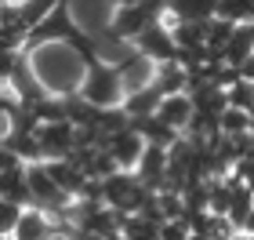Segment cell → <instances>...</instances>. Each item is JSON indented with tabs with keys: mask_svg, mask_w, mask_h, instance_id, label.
Instances as JSON below:
<instances>
[{
	"mask_svg": "<svg viewBox=\"0 0 254 240\" xmlns=\"http://www.w3.org/2000/svg\"><path fill=\"white\" fill-rule=\"evenodd\" d=\"M62 219H55L51 211H44V208H26L22 211V222H18V230L11 240H48L62 230Z\"/></svg>",
	"mask_w": 254,
	"mask_h": 240,
	"instance_id": "8992f818",
	"label": "cell"
},
{
	"mask_svg": "<svg viewBox=\"0 0 254 240\" xmlns=\"http://www.w3.org/2000/svg\"><path fill=\"white\" fill-rule=\"evenodd\" d=\"M160 102H164V91H160L156 84H149L145 91H131L120 109L127 113V117H153V113L160 109Z\"/></svg>",
	"mask_w": 254,
	"mask_h": 240,
	"instance_id": "8fae6325",
	"label": "cell"
},
{
	"mask_svg": "<svg viewBox=\"0 0 254 240\" xmlns=\"http://www.w3.org/2000/svg\"><path fill=\"white\" fill-rule=\"evenodd\" d=\"M145 146H149V142L131 128V124H127L124 131H117V135H109V139H106V150L113 153V160H117L120 171H134L138 164H142Z\"/></svg>",
	"mask_w": 254,
	"mask_h": 240,
	"instance_id": "5b68a950",
	"label": "cell"
},
{
	"mask_svg": "<svg viewBox=\"0 0 254 240\" xmlns=\"http://www.w3.org/2000/svg\"><path fill=\"white\" fill-rule=\"evenodd\" d=\"M156 117L167 124V128H175L178 135H186V128L192 124L196 117V102L189 91H178V95H164V102H160V109H156Z\"/></svg>",
	"mask_w": 254,
	"mask_h": 240,
	"instance_id": "ba28073f",
	"label": "cell"
},
{
	"mask_svg": "<svg viewBox=\"0 0 254 240\" xmlns=\"http://www.w3.org/2000/svg\"><path fill=\"white\" fill-rule=\"evenodd\" d=\"M29 66L37 80L51 95H76L80 84H84V73H87V59L80 55L73 44L65 40H48V44H37L29 48Z\"/></svg>",
	"mask_w": 254,
	"mask_h": 240,
	"instance_id": "6da1fadb",
	"label": "cell"
},
{
	"mask_svg": "<svg viewBox=\"0 0 254 240\" xmlns=\"http://www.w3.org/2000/svg\"><path fill=\"white\" fill-rule=\"evenodd\" d=\"M48 240H69V237H65V226H62V230L55 233V237H48Z\"/></svg>",
	"mask_w": 254,
	"mask_h": 240,
	"instance_id": "ffe728a7",
	"label": "cell"
},
{
	"mask_svg": "<svg viewBox=\"0 0 254 240\" xmlns=\"http://www.w3.org/2000/svg\"><path fill=\"white\" fill-rule=\"evenodd\" d=\"M109 240H131V237H124V233H117V237H109Z\"/></svg>",
	"mask_w": 254,
	"mask_h": 240,
	"instance_id": "44dd1931",
	"label": "cell"
},
{
	"mask_svg": "<svg viewBox=\"0 0 254 240\" xmlns=\"http://www.w3.org/2000/svg\"><path fill=\"white\" fill-rule=\"evenodd\" d=\"M134 51L145 55V59H153L156 66L160 62H178V44H175V33H171V22L167 18L149 22V26L138 33Z\"/></svg>",
	"mask_w": 254,
	"mask_h": 240,
	"instance_id": "3957f363",
	"label": "cell"
},
{
	"mask_svg": "<svg viewBox=\"0 0 254 240\" xmlns=\"http://www.w3.org/2000/svg\"><path fill=\"white\" fill-rule=\"evenodd\" d=\"M240 77H244V80H251V84H254V55H251V59L244 62V66H240V70H236Z\"/></svg>",
	"mask_w": 254,
	"mask_h": 240,
	"instance_id": "d6986e66",
	"label": "cell"
},
{
	"mask_svg": "<svg viewBox=\"0 0 254 240\" xmlns=\"http://www.w3.org/2000/svg\"><path fill=\"white\" fill-rule=\"evenodd\" d=\"M222 0H164L167 22H211Z\"/></svg>",
	"mask_w": 254,
	"mask_h": 240,
	"instance_id": "9c48e42d",
	"label": "cell"
},
{
	"mask_svg": "<svg viewBox=\"0 0 254 240\" xmlns=\"http://www.w3.org/2000/svg\"><path fill=\"white\" fill-rule=\"evenodd\" d=\"M76 95H84L91 106L120 109V106H124V98H127V91H124V80H120L117 62H106V59L91 62V66H87V73H84V84H80Z\"/></svg>",
	"mask_w": 254,
	"mask_h": 240,
	"instance_id": "7a4b0ae2",
	"label": "cell"
},
{
	"mask_svg": "<svg viewBox=\"0 0 254 240\" xmlns=\"http://www.w3.org/2000/svg\"><path fill=\"white\" fill-rule=\"evenodd\" d=\"M225 95H229V106H236V109H247V113H254V84H251V80L236 77L233 84L225 87Z\"/></svg>",
	"mask_w": 254,
	"mask_h": 240,
	"instance_id": "9a60e30c",
	"label": "cell"
},
{
	"mask_svg": "<svg viewBox=\"0 0 254 240\" xmlns=\"http://www.w3.org/2000/svg\"><path fill=\"white\" fill-rule=\"evenodd\" d=\"M251 55H254V22H240L222 59H225V66H233V70H240V66H244V62L251 59Z\"/></svg>",
	"mask_w": 254,
	"mask_h": 240,
	"instance_id": "30bf717a",
	"label": "cell"
},
{
	"mask_svg": "<svg viewBox=\"0 0 254 240\" xmlns=\"http://www.w3.org/2000/svg\"><path fill=\"white\" fill-rule=\"evenodd\" d=\"M65 237H69V240H106V237L87 233V230H80V226H69V222H65Z\"/></svg>",
	"mask_w": 254,
	"mask_h": 240,
	"instance_id": "ac0fdd59",
	"label": "cell"
},
{
	"mask_svg": "<svg viewBox=\"0 0 254 240\" xmlns=\"http://www.w3.org/2000/svg\"><path fill=\"white\" fill-rule=\"evenodd\" d=\"M22 164H26V160L11 150L7 142H0V175H4V171H11V167H22Z\"/></svg>",
	"mask_w": 254,
	"mask_h": 240,
	"instance_id": "e0dca14e",
	"label": "cell"
},
{
	"mask_svg": "<svg viewBox=\"0 0 254 240\" xmlns=\"http://www.w3.org/2000/svg\"><path fill=\"white\" fill-rule=\"evenodd\" d=\"M37 142L44 160H62L76 153V124L73 120H40L37 124Z\"/></svg>",
	"mask_w": 254,
	"mask_h": 240,
	"instance_id": "277c9868",
	"label": "cell"
},
{
	"mask_svg": "<svg viewBox=\"0 0 254 240\" xmlns=\"http://www.w3.org/2000/svg\"><path fill=\"white\" fill-rule=\"evenodd\" d=\"M218 15L229 18V22H254V0H222L218 4Z\"/></svg>",
	"mask_w": 254,
	"mask_h": 240,
	"instance_id": "2e32d148",
	"label": "cell"
},
{
	"mask_svg": "<svg viewBox=\"0 0 254 240\" xmlns=\"http://www.w3.org/2000/svg\"><path fill=\"white\" fill-rule=\"evenodd\" d=\"M117 70H120V80H124L127 95H131V91H145L156 80V62L145 59V55H138V51H131L127 59H120Z\"/></svg>",
	"mask_w": 254,
	"mask_h": 240,
	"instance_id": "52a82bcc",
	"label": "cell"
},
{
	"mask_svg": "<svg viewBox=\"0 0 254 240\" xmlns=\"http://www.w3.org/2000/svg\"><path fill=\"white\" fill-rule=\"evenodd\" d=\"M251 128H254V113H247V109L225 106V113L218 117V131L222 135H251Z\"/></svg>",
	"mask_w": 254,
	"mask_h": 240,
	"instance_id": "4fadbf2b",
	"label": "cell"
},
{
	"mask_svg": "<svg viewBox=\"0 0 254 240\" xmlns=\"http://www.w3.org/2000/svg\"><path fill=\"white\" fill-rule=\"evenodd\" d=\"M0 197H4V200H18V204H26V208L33 204L26 164H22V167H11V171H4V175H0Z\"/></svg>",
	"mask_w": 254,
	"mask_h": 240,
	"instance_id": "7c38bea8",
	"label": "cell"
},
{
	"mask_svg": "<svg viewBox=\"0 0 254 240\" xmlns=\"http://www.w3.org/2000/svg\"><path fill=\"white\" fill-rule=\"evenodd\" d=\"M22 211H26V204H18V200H4L0 197V237L11 240L18 230V222H22Z\"/></svg>",
	"mask_w": 254,
	"mask_h": 240,
	"instance_id": "5bb4252c",
	"label": "cell"
}]
</instances>
